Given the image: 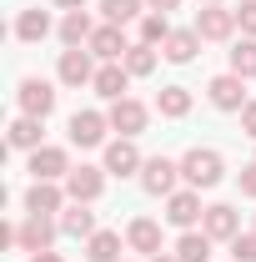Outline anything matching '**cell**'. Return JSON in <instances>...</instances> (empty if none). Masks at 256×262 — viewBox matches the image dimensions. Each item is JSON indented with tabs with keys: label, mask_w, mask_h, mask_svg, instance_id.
Instances as JSON below:
<instances>
[{
	"label": "cell",
	"mask_w": 256,
	"mask_h": 262,
	"mask_svg": "<svg viewBox=\"0 0 256 262\" xmlns=\"http://www.w3.org/2000/svg\"><path fill=\"white\" fill-rule=\"evenodd\" d=\"M201 217H206V207H201V192H196V187H176V192L166 196V222H171V227L191 232Z\"/></svg>",
	"instance_id": "cell-2"
},
{
	"label": "cell",
	"mask_w": 256,
	"mask_h": 262,
	"mask_svg": "<svg viewBox=\"0 0 256 262\" xmlns=\"http://www.w3.org/2000/svg\"><path fill=\"white\" fill-rule=\"evenodd\" d=\"M166 35H171V20H166L161 10L141 15V40H146V46H166Z\"/></svg>",
	"instance_id": "cell-30"
},
{
	"label": "cell",
	"mask_w": 256,
	"mask_h": 262,
	"mask_svg": "<svg viewBox=\"0 0 256 262\" xmlns=\"http://www.w3.org/2000/svg\"><path fill=\"white\" fill-rule=\"evenodd\" d=\"M241 131L256 141V101H246V106H241Z\"/></svg>",
	"instance_id": "cell-34"
},
{
	"label": "cell",
	"mask_w": 256,
	"mask_h": 262,
	"mask_svg": "<svg viewBox=\"0 0 256 262\" xmlns=\"http://www.w3.org/2000/svg\"><path fill=\"white\" fill-rule=\"evenodd\" d=\"M176 182H181V162H171V157H146V166H141V187H146L151 196H171Z\"/></svg>",
	"instance_id": "cell-4"
},
{
	"label": "cell",
	"mask_w": 256,
	"mask_h": 262,
	"mask_svg": "<svg viewBox=\"0 0 256 262\" xmlns=\"http://www.w3.org/2000/svg\"><path fill=\"white\" fill-rule=\"evenodd\" d=\"M45 35H50V15H45L40 5H31V10H20V15H15V40L35 46V40H45Z\"/></svg>",
	"instance_id": "cell-21"
},
{
	"label": "cell",
	"mask_w": 256,
	"mask_h": 262,
	"mask_svg": "<svg viewBox=\"0 0 256 262\" xmlns=\"http://www.w3.org/2000/svg\"><path fill=\"white\" fill-rule=\"evenodd\" d=\"M141 5L146 0H100V15L106 26H126V20H141Z\"/></svg>",
	"instance_id": "cell-29"
},
{
	"label": "cell",
	"mask_w": 256,
	"mask_h": 262,
	"mask_svg": "<svg viewBox=\"0 0 256 262\" xmlns=\"http://www.w3.org/2000/svg\"><path fill=\"white\" fill-rule=\"evenodd\" d=\"M65 131H70V146H81V151H86V146H100V141H106L111 116H106V111H75Z\"/></svg>",
	"instance_id": "cell-6"
},
{
	"label": "cell",
	"mask_w": 256,
	"mask_h": 262,
	"mask_svg": "<svg viewBox=\"0 0 256 262\" xmlns=\"http://www.w3.org/2000/svg\"><path fill=\"white\" fill-rule=\"evenodd\" d=\"M56 5H61V10H81L86 0H56Z\"/></svg>",
	"instance_id": "cell-37"
},
{
	"label": "cell",
	"mask_w": 256,
	"mask_h": 262,
	"mask_svg": "<svg viewBox=\"0 0 256 262\" xmlns=\"http://www.w3.org/2000/svg\"><path fill=\"white\" fill-rule=\"evenodd\" d=\"M106 192V166H70V177H65V196L70 202H96Z\"/></svg>",
	"instance_id": "cell-7"
},
{
	"label": "cell",
	"mask_w": 256,
	"mask_h": 262,
	"mask_svg": "<svg viewBox=\"0 0 256 262\" xmlns=\"http://www.w3.org/2000/svg\"><path fill=\"white\" fill-rule=\"evenodd\" d=\"M151 262H181V257H176V252H161V257H151Z\"/></svg>",
	"instance_id": "cell-38"
},
{
	"label": "cell",
	"mask_w": 256,
	"mask_h": 262,
	"mask_svg": "<svg viewBox=\"0 0 256 262\" xmlns=\"http://www.w3.org/2000/svg\"><path fill=\"white\" fill-rule=\"evenodd\" d=\"M231 262H256V227L231 237Z\"/></svg>",
	"instance_id": "cell-31"
},
{
	"label": "cell",
	"mask_w": 256,
	"mask_h": 262,
	"mask_svg": "<svg viewBox=\"0 0 256 262\" xmlns=\"http://www.w3.org/2000/svg\"><path fill=\"white\" fill-rule=\"evenodd\" d=\"M236 187H241V196H256V162L236 171Z\"/></svg>",
	"instance_id": "cell-33"
},
{
	"label": "cell",
	"mask_w": 256,
	"mask_h": 262,
	"mask_svg": "<svg viewBox=\"0 0 256 262\" xmlns=\"http://www.w3.org/2000/svg\"><path fill=\"white\" fill-rule=\"evenodd\" d=\"M10 146H15V151L45 146V141H40V116H15V121H10Z\"/></svg>",
	"instance_id": "cell-25"
},
{
	"label": "cell",
	"mask_w": 256,
	"mask_h": 262,
	"mask_svg": "<svg viewBox=\"0 0 256 262\" xmlns=\"http://www.w3.org/2000/svg\"><path fill=\"white\" fill-rule=\"evenodd\" d=\"M221 177H226V162H221V151H211V146H191V151L181 157V182L196 187V192L216 187Z\"/></svg>",
	"instance_id": "cell-1"
},
{
	"label": "cell",
	"mask_w": 256,
	"mask_h": 262,
	"mask_svg": "<svg viewBox=\"0 0 256 262\" xmlns=\"http://www.w3.org/2000/svg\"><path fill=\"white\" fill-rule=\"evenodd\" d=\"M126 86H131V71L121 61H106L96 71V81H91V91H96V96H106V101H121L126 96Z\"/></svg>",
	"instance_id": "cell-19"
},
{
	"label": "cell",
	"mask_w": 256,
	"mask_h": 262,
	"mask_svg": "<svg viewBox=\"0 0 256 262\" xmlns=\"http://www.w3.org/2000/svg\"><path fill=\"white\" fill-rule=\"evenodd\" d=\"M126 247H131V252H141V257H161V222L136 217V222L126 227Z\"/></svg>",
	"instance_id": "cell-18"
},
{
	"label": "cell",
	"mask_w": 256,
	"mask_h": 262,
	"mask_svg": "<svg viewBox=\"0 0 256 262\" xmlns=\"http://www.w3.org/2000/svg\"><path fill=\"white\" fill-rule=\"evenodd\" d=\"M86 257L91 262H121V232L100 227L96 237H86Z\"/></svg>",
	"instance_id": "cell-23"
},
{
	"label": "cell",
	"mask_w": 256,
	"mask_h": 262,
	"mask_svg": "<svg viewBox=\"0 0 256 262\" xmlns=\"http://www.w3.org/2000/svg\"><path fill=\"white\" fill-rule=\"evenodd\" d=\"M201 5H221V0H201Z\"/></svg>",
	"instance_id": "cell-39"
},
{
	"label": "cell",
	"mask_w": 256,
	"mask_h": 262,
	"mask_svg": "<svg viewBox=\"0 0 256 262\" xmlns=\"http://www.w3.org/2000/svg\"><path fill=\"white\" fill-rule=\"evenodd\" d=\"M31 262H65V257H61V252H35Z\"/></svg>",
	"instance_id": "cell-36"
},
{
	"label": "cell",
	"mask_w": 256,
	"mask_h": 262,
	"mask_svg": "<svg viewBox=\"0 0 256 262\" xmlns=\"http://www.w3.org/2000/svg\"><path fill=\"white\" fill-rule=\"evenodd\" d=\"M56 222H61V237H75V242H86V237H96V232H100V227H96V212H91V202H70Z\"/></svg>",
	"instance_id": "cell-15"
},
{
	"label": "cell",
	"mask_w": 256,
	"mask_h": 262,
	"mask_svg": "<svg viewBox=\"0 0 256 262\" xmlns=\"http://www.w3.org/2000/svg\"><path fill=\"white\" fill-rule=\"evenodd\" d=\"M56 76H61V86H91L96 81V66H91V51L86 46H65L61 51V66H56Z\"/></svg>",
	"instance_id": "cell-5"
},
{
	"label": "cell",
	"mask_w": 256,
	"mask_h": 262,
	"mask_svg": "<svg viewBox=\"0 0 256 262\" xmlns=\"http://www.w3.org/2000/svg\"><path fill=\"white\" fill-rule=\"evenodd\" d=\"M156 61H161V56H156V46H146V40H136V46L126 51V61H121V66H126L131 76H151V71H156Z\"/></svg>",
	"instance_id": "cell-27"
},
{
	"label": "cell",
	"mask_w": 256,
	"mask_h": 262,
	"mask_svg": "<svg viewBox=\"0 0 256 262\" xmlns=\"http://www.w3.org/2000/svg\"><path fill=\"white\" fill-rule=\"evenodd\" d=\"M236 26H241V35L256 40V0H241V5H236Z\"/></svg>",
	"instance_id": "cell-32"
},
{
	"label": "cell",
	"mask_w": 256,
	"mask_h": 262,
	"mask_svg": "<svg viewBox=\"0 0 256 262\" xmlns=\"http://www.w3.org/2000/svg\"><path fill=\"white\" fill-rule=\"evenodd\" d=\"M56 232H61V222H50V217H25L20 222V247L25 252H50V242H56Z\"/></svg>",
	"instance_id": "cell-17"
},
{
	"label": "cell",
	"mask_w": 256,
	"mask_h": 262,
	"mask_svg": "<svg viewBox=\"0 0 256 262\" xmlns=\"http://www.w3.org/2000/svg\"><path fill=\"white\" fill-rule=\"evenodd\" d=\"M156 111L171 116V121H181V116L191 111V91H186V86H161L156 91Z\"/></svg>",
	"instance_id": "cell-24"
},
{
	"label": "cell",
	"mask_w": 256,
	"mask_h": 262,
	"mask_svg": "<svg viewBox=\"0 0 256 262\" xmlns=\"http://www.w3.org/2000/svg\"><path fill=\"white\" fill-rule=\"evenodd\" d=\"M146 5H151V10H161V15H171V10H176L181 0H146Z\"/></svg>",
	"instance_id": "cell-35"
},
{
	"label": "cell",
	"mask_w": 256,
	"mask_h": 262,
	"mask_svg": "<svg viewBox=\"0 0 256 262\" xmlns=\"http://www.w3.org/2000/svg\"><path fill=\"white\" fill-rule=\"evenodd\" d=\"M91 56H100V61H126V51H131V40L121 26H96V35H91V46H86Z\"/></svg>",
	"instance_id": "cell-16"
},
{
	"label": "cell",
	"mask_w": 256,
	"mask_h": 262,
	"mask_svg": "<svg viewBox=\"0 0 256 262\" xmlns=\"http://www.w3.org/2000/svg\"><path fill=\"white\" fill-rule=\"evenodd\" d=\"M91 35H96V26H91L86 10H65L61 15V40L65 46H91Z\"/></svg>",
	"instance_id": "cell-22"
},
{
	"label": "cell",
	"mask_w": 256,
	"mask_h": 262,
	"mask_svg": "<svg viewBox=\"0 0 256 262\" xmlns=\"http://www.w3.org/2000/svg\"><path fill=\"white\" fill-rule=\"evenodd\" d=\"M231 71H236L241 81H251V76H256V40H251V35H241V40L231 46Z\"/></svg>",
	"instance_id": "cell-28"
},
{
	"label": "cell",
	"mask_w": 256,
	"mask_h": 262,
	"mask_svg": "<svg viewBox=\"0 0 256 262\" xmlns=\"http://www.w3.org/2000/svg\"><path fill=\"white\" fill-rule=\"evenodd\" d=\"M196 51H201V35H196V26L191 31H171L166 35V46H161V56L171 66H191L196 61Z\"/></svg>",
	"instance_id": "cell-20"
},
{
	"label": "cell",
	"mask_w": 256,
	"mask_h": 262,
	"mask_svg": "<svg viewBox=\"0 0 256 262\" xmlns=\"http://www.w3.org/2000/svg\"><path fill=\"white\" fill-rule=\"evenodd\" d=\"M176 257L181 262H211V237L206 232H181V242H176Z\"/></svg>",
	"instance_id": "cell-26"
},
{
	"label": "cell",
	"mask_w": 256,
	"mask_h": 262,
	"mask_svg": "<svg viewBox=\"0 0 256 262\" xmlns=\"http://www.w3.org/2000/svg\"><path fill=\"white\" fill-rule=\"evenodd\" d=\"M31 177L35 182H65V177H70L65 146H35L31 151Z\"/></svg>",
	"instance_id": "cell-11"
},
{
	"label": "cell",
	"mask_w": 256,
	"mask_h": 262,
	"mask_svg": "<svg viewBox=\"0 0 256 262\" xmlns=\"http://www.w3.org/2000/svg\"><path fill=\"white\" fill-rule=\"evenodd\" d=\"M111 131H121V136H141L146 131V121H151V111L141 106L136 96H121V101H111Z\"/></svg>",
	"instance_id": "cell-9"
},
{
	"label": "cell",
	"mask_w": 256,
	"mask_h": 262,
	"mask_svg": "<svg viewBox=\"0 0 256 262\" xmlns=\"http://www.w3.org/2000/svg\"><path fill=\"white\" fill-rule=\"evenodd\" d=\"M236 31V10H226V5H201L196 10V35L201 40H231Z\"/></svg>",
	"instance_id": "cell-12"
},
{
	"label": "cell",
	"mask_w": 256,
	"mask_h": 262,
	"mask_svg": "<svg viewBox=\"0 0 256 262\" xmlns=\"http://www.w3.org/2000/svg\"><path fill=\"white\" fill-rule=\"evenodd\" d=\"M65 207H70L65 187H56V182H31V192H25V212H35V217H61Z\"/></svg>",
	"instance_id": "cell-10"
},
{
	"label": "cell",
	"mask_w": 256,
	"mask_h": 262,
	"mask_svg": "<svg viewBox=\"0 0 256 262\" xmlns=\"http://www.w3.org/2000/svg\"><path fill=\"white\" fill-rule=\"evenodd\" d=\"M201 232H206L211 242H231V237L241 232V212H236L231 202H216V207H206V217H201Z\"/></svg>",
	"instance_id": "cell-13"
},
{
	"label": "cell",
	"mask_w": 256,
	"mask_h": 262,
	"mask_svg": "<svg viewBox=\"0 0 256 262\" xmlns=\"http://www.w3.org/2000/svg\"><path fill=\"white\" fill-rule=\"evenodd\" d=\"M141 151H136V136H116L106 146V177H141Z\"/></svg>",
	"instance_id": "cell-8"
},
{
	"label": "cell",
	"mask_w": 256,
	"mask_h": 262,
	"mask_svg": "<svg viewBox=\"0 0 256 262\" xmlns=\"http://www.w3.org/2000/svg\"><path fill=\"white\" fill-rule=\"evenodd\" d=\"M15 101H20V116H50L56 111V86L50 81H40V76H25L20 81V91H15Z\"/></svg>",
	"instance_id": "cell-3"
},
{
	"label": "cell",
	"mask_w": 256,
	"mask_h": 262,
	"mask_svg": "<svg viewBox=\"0 0 256 262\" xmlns=\"http://www.w3.org/2000/svg\"><path fill=\"white\" fill-rule=\"evenodd\" d=\"M206 96H211L216 111H241V106H246V81H241L236 71H226V76H216V81L206 86Z\"/></svg>",
	"instance_id": "cell-14"
}]
</instances>
